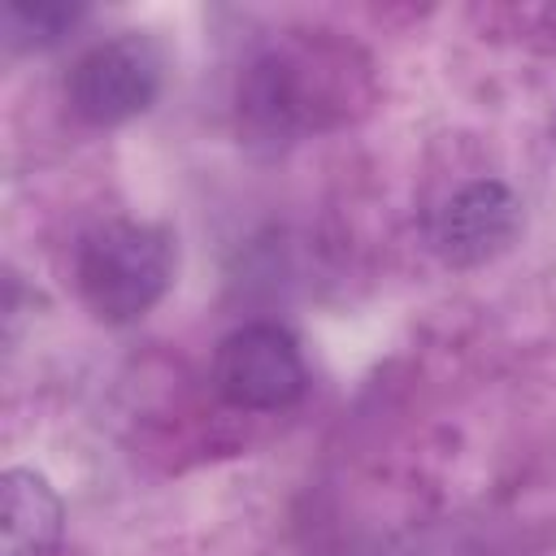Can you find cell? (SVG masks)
I'll list each match as a JSON object with an SVG mask.
<instances>
[{"mask_svg": "<svg viewBox=\"0 0 556 556\" xmlns=\"http://www.w3.org/2000/svg\"><path fill=\"white\" fill-rule=\"evenodd\" d=\"M174 274L178 248L156 222L113 217L91 226L74 248V291L104 326H130L148 317L174 287Z\"/></svg>", "mask_w": 556, "mask_h": 556, "instance_id": "1", "label": "cell"}, {"mask_svg": "<svg viewBox=\"0 0 556 556\" xmlns=\"http://www.w3.org/2000/svg\"><path fill=\"white\" fill-rule=\"evenodd\" d=\"M348 87V56L343 48L300 43V48H269L256 56L239 78V113L248 135L256 139H291L304 126H317L321 109H334Z\"/></svg>", "mask_w": 556, "mask_h": 556, "instance_id": "2", "label": "cell"}, {"mask_svg": "<svg viewBox=\"0 0 556 556\" xmlns=\"http://www.w3.org/2000/svg\"><path fill=\"white\" fill-rule=\"evenodd\" d=\"M165 87V52L148 30H117L78 52L65 100L87 126H126L143 117Z\"/></svg>", "mask_w": 556, "mask_h": 556, "instance_id": "3", "label": "cell"}, {"mask_svg": "<svg viewBox=\"0 0 556 556\" xmlns=\"http://www.w3.org/2000/svg\"><path fill=\"white\" fill-rule=\"evenodd\" d=\"M208 378H213V391L243 413L291 408L308 387L304 352L295 334L278 321H248L222 334V343L213 348Z\"/></svg>", "mask_w": 556, "mask_h": 556, "instance_id": "4", "label": "cell"}, {"mask_svg": "<svg viewBox=\"0 0 556 556\" xmlns=\"http://www.w3.org/2000/svg\"><path fill=\"white\" fill-rule=\"evenodd\" d=\"M521 226H526L521 195L500 178H473L434 204L426 222V243L443 265L478 269L504 256L521 239Z\"/></svg>", "mask_w": 556, "mask_h": 556, "instance_id": "5", "label": "cell"}, {"mask_svg": "<svg viewBox=\"0 0 556 556\" xmlns=\"http://www.w3.org/2000/svg\"><path fill=\"white\" fill-rule=\"evenodd\" d=\"M0 556H52L65 534V504L39 469L9 465L0 473Z\"/></svg>", "mask_w": 556, "mask_h": 556, "instance_id": "6", "label": "cell"}, {"mask_svg": "<svg viewBox=\"0 0 556 556\" xmlns=\"http://www.w3.org/2000/svg\"><path fill=\"white\" fill-rule=\"evenodd\" d=\"M87 9L83 4H4V43L17 52H43L65 43L78 26H83Z\"/></svg>", "mask_w": 556, "mask_h": 556, "instance_id": "7", "label": "cell"}]
</instances>
